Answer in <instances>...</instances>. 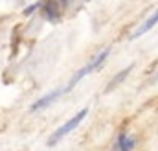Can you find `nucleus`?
Masks as SVG:
<instances>
[{
	"label": "nucleus",
	"instance_id": "1",
	"mask_svg": "<svg viewBox=\"0 0 158 151\" xmlns=\"http://www.w3.org/2000/svg\"><path fill=\"white\" fill-rule=\"evenodd\" d=\"M109 54H110V48H105V50H103L101 54H98V55H96V57H94V59H92V61H90L88 65H86V67H83V68L79 70L77 74L74 76V79H72V81L68 83V87H66V90H70V88H74V87L77 85L79 81H81V79L85 77V76H88L90 72H94L96 68H99V67H101V65L105 63V59L109 57Z\"/></svg>",
	"mask_w": 158,
	"mask_h": 151
},
{
	"label": "nucleus",
	"instance_id": "2",
	"mask_svg": "<svg viewBox=\"0 0 158 151\" xmlns=\"http://www.w3.org/2000/svg\"><path fill=\"white\" fill-rule=\"evenodd\" d=\"M86 114H88V107H83V109H81L76 116H72L66 123H63V125H61V127H59V129L52 135V138H50V142H48V144H55V142H59L63 136H66L68 133H72V131L77 127L79 123L86 118Z\"/></svg>",
	"mask_w": 158,
	"mask_h": 151
},
{
	"label": "nucleus",
	"instance_id": "3",
	"mask_svg": "<svg viewBox=\"0 0 158 151\" xmlns=\"http://www.w3.org/2000/svg\"><path fill=\"white\" fill-rule=\"evenodd\" d=\"M64 90H53V92H50V94H46V96H42L40 100H37L31 107H30V111L31 113H35V111H40V109H46V107H50L61 94H63Z\"/></svg>",
	"mask_w": 158,
	"mask_h": 151
},
{
	"label": "nucleus",
	"instance_id": "4",
	"mask_svg": "<svg viewBox=\"0 0 158 151\" xmlns=\"http://www.w3.org/2000/svg\"><path fill=\"white\" fill-rule=\"evenodd\" d=\"M132 68H134V63H131V65H129V67H125L121 72H118V74H116L114 77H112V79H110V83L107 85L105 92H107V94H109V92H112V90L118 87L119 83H121V81H123V79H125V77H127L129 74H131V70H132Z\"/></svg>",
	"mask_w": 158,
	"mask_h": 151
},
{
	"label": "nucleus",
	"instance_id": "5",
	"mask_svg": "<svg viewBox=\"0 0 158 151\" xmlns=\"http://www.w3.org/2000/svg\"><path fill=\"white\" fill-rule=\"evenodd\" d=\"M156 24H158V9L155 11V13H153V15H151V17H149V19H147V20H145V22H143V24H142V26H140V28H138V30H136V32H134L132 39L142 37L143 33H147L149 30H153Z\"/></svg>",
	"mask_w": 158,
	"mask_h": 151
},
{
	"label": "nucleus",
	"instance_id": "6",
	"mask_svg": "<svg viewBox=\"0 0 158 151\" xmlns=\"http://www.w3.org/2000/svg\"><path fill=\"white\" fill-rule=\"evenodd\" d=\"M118 148H121V149H132V148H134V140H132L131 136L121 135V136H119V142H118Z\"/></svg>",
	"mask_w": 158,
	"mask_h": 151
},
{
	"label": "nucleus",
	"instance_id": "7",
	"mask_svg": "<svg viewBox=\"0 0 158 151\" xmlns=\"http://www.w3.org/2000/svg\"><path fill=\"white\" fill-rule=\"evenodd\" d=\"M39 6H40V2L33 4V6H30V7H26V9H24V15H30V13H33V11H35V9L39 7Z\"/></svg>",
	"mask_w": 158,
	"mask_h": 151
}]
</instances>
